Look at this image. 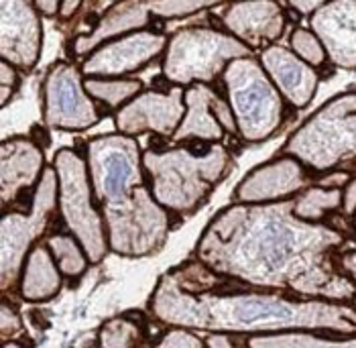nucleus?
<instances>
[{
    "instance_id": "f257e3e1",
    "label": "nucleus",
    "mask_w": 356,
    "mask_h": 348,
    "mask_svg": "<svg viewBox=\"0 0 356 348\" xmlns=\"http://www.w3.org/2000/svg\"><path fill=\"white\" fill-rule=\"evenodd\" d=\"M86 161L110 251L133 259L157 253L173 218L149 188L137 139L118 131L100 134L86 143Z\"/></svg>"
},
{
    "instance_id": "f03ea898",
    "label": "nucleus",
    "mask_w": 356,
    "mask_h": 348,
    "mask_svg": "<svg viewBox=\"0 0 356 348\" xmlns=\"http://www.w3.org/2000/svg\"><path fill=\"white\" fill-rule=\"evenodd\" d=\"M232 165L230 149L224 143L186 141L171 149L151 145L143 151L149 188L171 218L195 214Z\"/></svg>"
},
{
    "instance_id": "7ed1b4c3",
    "label": "nucleus",
    "mask_w": 356,
    "mask_h": 348,
    "mask_svg": "<svg viewBox=\"0 0 356 348\" xmlns=\"http://www.w3.org/2000/svg\"><path fill=\"white\" fill-rule=\"evenodd\" d=\"M220 86L245 141H265L281 127L285 118L283 96L257 57L232 59L220 78Z\"/></svg>"
},
{
    "instance_id": "20e7f679",
    "label": "nucleus",
    "mask_w": 356,
    "mask_h": 348,
    "mask_svg": "<svg viewBox=\"0 0 356 348\" xmlns=\"http://www.w3.org/2000/svg\"><path fill=\"white\" fill-rule=\"evenodd\" d=\"M247 55L252 52L224 29H179L169 35L161 55V74L173 86L181 88L195 81L216 84L232 59Z\"/></svg>"
},
{
    "instance_id": "39448f33",
    "label": "nucleus",
    "mask_w": 356,
    "mask_h": 348,
    "mask_svg": "<svg viewBox=\"0 0 356 348\" xmlns=\"http://www.w3.org/2000/svg\"><path fill=\"white\" fill-rule=\"evenodd\" d=\"M54 163L63 228L82 242L90 263H100L110 253V242L104 216L94 198L88 161L76 149L65 147L55 153Z\"/></svg>"
},
{
    "instance_id": "423d86ee",
    "label": "nucleus",
    "mask_w": 356,
    "mask_h": 348,
    "mask_svg": "<svg viewBox=\"0 0 356 348\" xmlns=\"http://www.w3.org/2000/svg\"><path fill=\"white\" fill-rule=\"evenodd\" d=\"M222 2L232 0H114L96 21H90L92 27L88 33L78 35L70 43V55L76 59H83L112 37L138 29L163 31L167 21L190 19Z\"/></svg>"
},
{
    "instance_id": "0eeeda50",
    "label": "nucleus",
    "mask_w": 356,
    "mask_h": 348,
    "mask_svg": "<svg viewBox=\"0 0 356 348\" xmlns=\"http://www.w3.org/2000/svg\"><path fill=\"white\" fill-rule=\"evenodd\" d=\"M57 204V171L55 167H45V173L35 189L33 208L4 210L2 214V292L6 294L21 281V271L25 259L37 241L51 228Z\"/></svg>"
},
{
    "instance_id": "6e6552de",
    "label": "nucleus",
    "mask_w": 356,
    "mask_h": 348,
    "mask_svg": "<svg viewBox=\"0 0 356 348\" xmlns=\"http://www.w3.org/2000/svg\"><path fill=\"white\" fill-rule=\"evenodd\" d=\"M82 68L72 61H55L41 84L43 125L63 133L96 127L106 110L86 90Z\"/></svg>"
},
{
    "instance_id": "1a4fd4ad",
    "label": "nucleus",
    "mask_w": 356,
    "mask_h": 348,
    "mask_svg": "<svg viewBox=\"0 0 356 348\" xmlns=\"http://www.w3.org/2000/svg\"><path fill=\"white\" fill-rule=\"evenodd\" d=\"M169 35L155 29H138L112 37L98 45L80 61L83 76L127 78L145 70L151 61L159 59L167 47Z\"/></svg>"
},
{
    "instance_id": "9d476101",
    "label": "nucleus",
    "mask_w": 356,
    "mask_h": 348,
    "mask_svg": "<svg viewBox=\"0 0 356 348\" xmlns=\"http://www.w3.org/2000/svg\"><path fill=\"white\" fill-rule=\"evenodd\" d=\"M184 116L186 98L181 86H171L169 90L149 88L114 112V127L118 133L131 136L153 133L161 139H171Z\"/></svg>"
},
{
    "instance_id": "9b49d317",
    "label": "nucleus",
    "mask_w": 356,
    "mask_h": 348,
    "mask_svg": "<svg viewBox=\"0 0 356 348\" xmlns=\"http://www.w3.org/2000/svg\"><path fill=\"white\" fill-rule=\"evenodd\" d=\"M186 116L171 136L175 143L186 141H206L222 143L226 133L238 134L236 120L224 92H218L214 84L195 81L184 88Z\"/></svg>"
},
{
    "instance_id": "f8f14e48",
    "label": "nucleus",
    "mask_w": 356,
    "mask_h": 348,
    "mask_svg": "<svg viewBox=\"0 0 356 348\" xmlns=\"http://www.w3.org/2000/svg\"><path fill=\"white\" fill-rule=\"evenodd\" d=\"M43 52L41 13L29 0H0V55L23 74L37 68Z\"/></svg>"
},
{
    "instance_id": "ddd939ff",
    "label": "nucleus",
    "mask_w": 356,
    "mask_h": 348,
    "mask_svg": "<svg viewBox=\"0 0 356 348\" xmlns=\"http://www.w3.org/2000/svg\"><path fill=\"white\" fill-rule=\"evenodd\" d=\"M220 25L252 54H261L283 37L287 17L277 0H232L224 6Z\"/></svg>"
},
{
    "instance_id": "4468645a",
    "label": "nucleus",
    "mask_w": 356,
    "mask_h": 348,
    "mask_svg": "<svg viewBox=\"0 0 356 348\" xmlns=\"http://www.w3.org/2000/svg\"><path fill=\"white\" fill-rule=\"evenodd\" d=\"M0 171H2V208L25 200L27 208L35 196H29L37 189L45 173L43 149L31 136L4 139L0 147Z\"/></svg>"
},
{
    "instance_id": "2eb2a0df",
    "label": "nucleus",
    "mask_w": 356,
    "mask_h": 348,
    "mask_svg": "<svg viewBox=\"0 0 356 348\" xmlns=\"http://www.w3.org/2000/svg\"><path fill=\"white\" fill-rule=\"evenodd\" d=\"M309 27L334 68L356 70V0H330L309 15Z\"/></svg>"
},
{
    "instance_id": "dca6fc26",
    "label": "nucleus",
    "mask_w": 356,
    "mask_h": 348,
    "mask_svg": "<svg viewBox=\"0 0 356 348\" xmlns=\"http://www.w3.org/2000/svg\"><path fill=\"white\" fill-rule=\"evenodd\" d=\"M259 61L283 96L293 108H303L312 102L318 92L320 74L287 47L271 45L259 54Z\"/></svg>"
},
{
    "instance_id": "f3484780",
    "label": "nucleus",
    "mask_w": 356,
    "mask_h": 348,
    "mask_svg": "<svg viewBox=\"0 0 356 348\" xmlns=\"http://www.w3.org/2000/svg\"><path fill=\"white\" fill-rule=\"evenodd\" d=\"M303 186L302 167L293 159L271 161L269 165L257 167L247 180L234 189V198L243 202L277 200L293 193Z\"/></svg>"
},
{
    "instance_id": "a211bd4d",
    "label": "nucleus",
    "mask_w": 356,
    "mask_h": 348,
    "mask_svg": "<svg viewBox=\"0 0 356 348\" xmlns=\"http://www.w3.org/2000/svg\"><path fill=\"white\" fill-rule=\"evenodd\" d=\"M63 279L65 277L57 267L47 242L43 241L35 244L25 259L19 281V294L31 303L47 301L61 292Z\"/></svg>"
},
{
    "instance_id": "6ab92c4d",
    "label": "nucleus",
    "mask_w": 356,
    "mask_h": 348,
    "mask_svg": "<svg viewBox=\"0 0 356 348\" xmlns=\"http://www.w3.org/2000/svg\"><path fill=\"white\" fill-rule=\"evenodd\" d=\"M88 94L104 108L106 112H116L124 104H129L137 94L145 90V84L137 78H100V76H86Z\"/></svg>"
},
{
    "instance_id": "aec40b11",
    "label": "nucleus",
    "mask_w": 356,
    "mask_h": 348,
    "mask_svg": "<svg viewBox=\"0 0 356 348\" xmlns=\"http://www.w3.org/2000/svg\"><path fill=\"white\" fill-rule=\"evenodd\" d=\"M45 242L54 255L55 263L65 279H80L90 267V259L83 251L82 242L78 241L67 228L65 230H51Z\"/></svg>"
},
{
    "instance_id": "412c9836",
    "label": "nucleus",
    "mask_w": 356,
    "mask_h": 348,
    "mask_svg": "<svg viewBox=\"0 0 356 348\" xmlns=\"http://www.w3.org/2000/svg\"><path fill=\"white\" fill-rule=\"evenodd\" d=\"M147 340V326L138 324L127 314L106 322L98 334L100 347H138Z\"/></svg>"
},
{
    "instance_id": "4be33fe9",
    "label": "nucleus",
    "mask_w": 356,
    "mask_h": 348,
    "mask_svg": "<svg viewBox=\"0 0 356 348\" xmlns=\"http://www.w3.org/2000/svg\"><path fill=\"white\" fill-rule=\"evenodd\" d=\"M296 214L305 220H318L322 214H326L330 210H338L342 208V191L338 188L324 189V188H312L300 196L296 202Z\"/></svg>"
},
{
    "instance_id": "5701e85b",
    "label": "nucleus",
    "mask_w": 356,
    "mask_h": 348,
    "mask_svg": "<svg viewBox=\"0 0 356 348\" xmlns=\"http://www.w3.org/2000/svg\"><path fill=\"white\" fill-rule=\"evenodd\" d=\"M289 47L291 52L303 59L305 63H309L312 68H322L328 61L326 49L322 45V41L318 39V35L314 31L307 29H296L289 37Z\"/></svg>"
},
{
    "instance_id": "b1692460",
    "label": "nucleus",
    "mask_w": 356,
    "mask_h": 348,
    "mask_svg": "<svg viewBox=\"0 0 356 348\" xmlns=\"http://www.w3.org/2000/svg\"><path fill=\"white\" fill-rule=\"evenodd\" d=\"M21 70H17L15 65H10L8 61L0 63V104L2 108L8 106V102L15 98V94L21 88Z\"/></svg>"
},
{
    "instance_id": "393cba45",
    "label": "nucleus",
    "mask_w": 356,
    "mask_h": 348,
    "mask_svg": "<svg viewBox=\"0 0 356 348\" xmlns=\"http://www.w3.org/2000/svg\"><path fill=\"white\" fill-rule=\"evenodd\" d=\"M23 334V322L17 316L15 308L8 303L6 295L2 297V312H0V340L2 345L8 342L10 336Z\"/></svg>"
},
{
    "instance_id": "a878e982",
    "label": "nucleus",
    "mask_w": 356,
    "mask_h": 348,
    "mask_svg": "<svg viewBox=\"0 0 356 348\" xmlns=\"http://www.w3.org/2000/svg\"><path fill=\"white\" fill-rule=\"evenodd\" d=\"M157 345L163 348H173V347L202 348L204 347V342H202L197 336H193L192 332H190V328H181V326H175V328L167 330L163 336L159 338V342H157Z\"/></svg>"
},
{
    "instance_id": "bb28decb",
    "label": "nucleus",
    "mask_w": 356,
    "mask_h": 348,
    "mask_svg": "<svg viewBox=\"0 0 356 348\" xmlns=\"http://www.w3.org/2000/svg\"><path fill=\"white\" fill-rule=\"evenodd\" d=\"M289 6L298 13V15H303V17H309L314 15L320 6H324L330 0H287Z\"/></svg>"
},
{
    "instance_id": "cd10ccee",
    "label": "nucleus",
    "mask_w": 356,
    "mask_h": 348,
    "mask_svg": "<svg viewBox=\"0 0 356 348\" xmlns=\"http://www.w3.org/2000/svg\"><path fill=\"white\" fill-rule=\"evenodd\" d=\"M35 8L41 13V17L54 19L59 17V8H61V0H33Z\"/></svg>"
},
{
    "instance_id": "c85d7f7f",
    "label": "nucleus",
    "mask_w": 356,
    "mask_h": 348,
    "mask_svg": "<svg viewBox=\"0 0 356 348\" xmlns=\"http://www.w3.org/2000/svg\"><path fill=\"white\" fill-rule=\"evenodd\" d=\"M83 0H61V8H59V19L70 21L76 17V13L82 8Z\"/></svg>"
},
{
    "instance_id": "c756f323",
    "label": "nucleus",
    "mask_w": 356,
    "mask_h": 348,
    "mask_svg": "<svg viewBox=\"0 0 356 348\" xmlns=\"http://www.w3.org/2000/svg\"><path fill=\"white\" fill-rule=\"evenodd\" d=\"M47 125H35L33 127V131H31V139L41 147V149H45V147H49V143H51V139H49V133H47Z\"/></svg>"
},
{
    "instance_id": "7c9ffc66",
    "label": "nucleus",
    "mask_w": 356,
    "mask_h": 348,
    "mask_svg": "<svg viewBox=\"0 0 356 348\" xmlns=\"http://www.w3.org/2000/svg\"><path fill=\"white\" fill-rule=\"evenodd\" d=\"M344 273L348 277H355V285H356V253H348L344 255Z\"/></svg>"
},
{
    "instance_id": "2f4dec72",
    "label": "nucleus",
    "mask_w": 356,
    "mask_h": 348,
    "mask_svg": "<svg viewBox=\"0 0 356 348\" xmlns=\"http://www.w3.org/2000/svg\"><path fill=\"white\" fill-rule=\"evenodd\" d=\"M112 2H114V0H112Z\"/></svg>"
}]
</instances>
